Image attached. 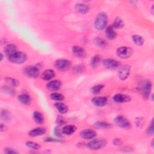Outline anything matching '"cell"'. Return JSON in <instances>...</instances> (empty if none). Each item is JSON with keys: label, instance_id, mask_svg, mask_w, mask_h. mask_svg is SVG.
<instances>
[{"label": "cell", "instance_id": "6da1fadb", "mask_svg": "<svg viewBox=\"0 0 154 154\" xmlns=\"http://www.w3.org/2000/svg\"><path fill=\"white\" fill-rule=\"evenodd\" d=\"M108 16L105 13H100L96 16L94 25L97 30H102L104 29L108 24Z\"/></svg>", "mask_w": 154, "mask_h": 154}, {"label": "cell", "instance_id": "7a4b0ae2", "mask_svg": "<svg viewBox=\"0 0 154 154\" xmlns=\"http://www.w3.org/2000/svg\"><path fill=\"white\" fill-rule=\"evenodd\" d=\"M9 60L13 63L22 64L27 60V55L23 52H16L9 57Z\"/></svg>", "mask_w": 154, "mask_h": 154}, {"label": "cell", "instance_id": "3957f363", "mask_svg": "<svg viewBox=\"0 0 154 154\" xmlns=\"http://www.w3.org/2000/svg\"><path fill=\"white\" fill-rule=\"evenodd\" d=\"M107 144L105 139H96L91 140L87 144V147L90 150H98L104 147Z\"/></svg>", "mask_w": 154, "mask_h": 154}, {"label": "cell", "instance_id": "277c9868", "mask_svg": "<svg viewBox=\"0 0 154 154\" xmlns=\"http://www.w3.org/2000/svg\"><path fill=\"white\" fill-rule=\"evenodd\" d=\"M152 83L149 80H146L142 83L140 87V90L143 96L145 99L149 98L152 90Z\"/></svg>", "mask_w": 154, "mask_h": 154}, {"label": "cell", "instance_id": "5b68a950", "mask_svg": "<svg viewBox=\"0 0 154 154\" xmlns=\"http://www.w3.org/2000/svg\"><path fill=\"white\" fill-rule=\"evenodd\" d=\"M133 53V50L130 47L122 46L117 49V55L122 59H126L129 58Z\"/></svg>", "mask_w": 154, "mask_h": 154}, {"label": "cell", "instance_id": "8992f818", "mask_svg": "<svg viewBox=\"0 0 154 154\" xmlns=\"http://www.w3.org/2000/svg\"><path fill=\"white\" fill-rule=\"evenodd\" d=\"M71 66V62L66 59H59L57 60L55 63V68L61 71L67 70L70 68Z\"/></svg>", "mask_w": 154, "mask_h": 154}, {"label": "cell", "instance_id": "52a82bcc", "mask_svg": "<svg viewBox=\"0 0 154 154\" xmlns=\"http://www.w3.org/2000/svg\"><path fill=\"white\" fill-rule=\"evenodd\" d=\"M114 122L118 126L122 128H129L131 126L129 121L123 116H118L114 119Z\"/></svg>", "mask_w": 154, "mask_h": 154}, {"label": "cell", "instance_id": "ba28073f", "mask_svg": "<svg viewBox=\"0 0 154 154\" xmlns=\"http://www.w3.org/2000/svg\"><path fill=\"white\" fill-rule=\"evenodd\" d=\"M131 70V66L128 65H123L118 70V76L120 80H126L129 73Z\"/></svg>", "mask_w": 154, "mask_h": 154}, {"label": "cell", "instance_id": "9c48e42d", "mask_svg": "<svg viewBox=\"0 0 154 154\" xmlns=\"http://www.w3.org/2000/svg\"><path fill=\"white\" fill-rule=\"evenodd\" d=\"M102 65L105 68L108 69H115L119 68L120 65L118 61L111 59H104L102 61Z\"/></svg>", "mask_w": 154, "mask_h": 154}, {"label": "cell", "instance_id": "30bf717a", "mask_svg": "<svg viewBox=\"0 0 154 154\" xmlns=\"http://www.w3.org/2000/svg\"><path fill=\"white\" fill-rule=\"evenodd\" d=\"M25 73L31 78H36L39 74V69L36 66H28L25 68Z\"/></svg>", "mask_w": 154, "mask_h": 154}, {"label": "cell", "instance_id": "8fae6325", "mask_svg": "<svg viewBox=\"0 0 154 154\" xmlns=\"http://www.w3.org/2000/svg\"><path fill=\"white\" fill-rule=\"evenodd\" d=\"M96 136V132L91 129H86L81 131L80 136L84 139H92Z\"/></svg>", "mask_w": 154, "mask_h": 154}, {"label": "cell", "instance_id": "7c38bea8", "mask_svg": "<svg viewBox=\"0 0 154 154\" xmlns=\"http://www.w3.org/2000/svg\"><path fill=\"white\" fill-rule=\"evenodd\" d=\"M92 102L96 107H104L107 104V98L105 97H95L92 100Z\"/></svg>", "mask_w": 154, "mask_h": 154}, {"label": "cell", "instance_id": "4fadbf2b", "mask_svg": "<svg viewBox=\"0 0 154 154\" xmlns=\"http://www.w3.org/2000/svg\"><path fill=\"white\" fill-rule=\"evenodd\" d=\"M62 86V83L59 80H53L46 84V88L50 91L59 90Z\"/></svg>", "mask_w": 154, "mask_h": 154}, {"label": "cell", "instance_id": "5bb4252c", "mask_svg": "<svg viewBox=\"0 0 154 154\" xmlns=\"http://www.w3.org/2000/svg\"><path fill=\"white\" fill-rule=\"evenodd\" d=\"M72 50L74 55L77 57L83 58L86 55V52L85 49L80 46H74Z\"/></svg>", "mask_w": 154, "mask_h": 154}, {"label": "cell", "instance_id": "9a60e30c", "mask_svg": "<svg viewBox=\"0 0 154 154\" xmlns=\"http://www.w3.org/2000/svg\"><path fill=\"white\" fill-rule=\"evenodd\" d=\"M113 100L117 103H122L125 102H129L131 98L129 96L124 95L122 94H116L113 96Z\"/></svg>", "mask_w": 154, "mask_h": 154}, {"label": "cell", "instance_id": "2e32d148", "mask_svg": "<svg viewBox=\"0 0 154 154\" xmlns=\"http://www.w3.org/2000/svg\"><path fill=\"white\" fill-rule=\"evenodd\" d=\"M75 10L81 14L87 13L90 10V7L88 5L83 3L76 4L75 6Z\"/></svg>", "mask_w": 154, "mask_h": 154}, {"label": "cell", "instance_id": "e0dca14e", "mask_svg": "<svg viewBox=\"0 0 154 154\" xmlns=\"http://www.w3.org/2000/svg\"><path fill=\"white\" fill-rule=\"evenodd\" d=\"M46 130L45 128L43 127H39V128H36L35 129H33L31 130L28 134L29 136L31 137H37V136H41L42 135H44L46 132Z\"/></svg>", "mask_w": 154, "mask_h": 154}, {"label": "cell", "instance_id": "ac0fdd59", "mask_svg": "<svg viewBox=\"0 0 154 154\" xmlns=\"http://www.w3.org/2000/svg\"><path fill=\"white\" fill-rule=\"evenodd\" d=\"M105 37L108 40H113L116 37V32L113 27L109 26L105 29Z\"/></svg>", "mask_w": 154, "mask_h": 154}, {"label": "cell", "instance_id": "d6986e66", "mask_svg": "<svg viewBox=\"0 0 154 154\" xmlns=\"http://www.w3.org/2000/svg\"><path fill=\"white\" fill-rule=\"evenodd\" d=\"M17 100L19 102L26 105H30L31 102V97L28 94H22L19 95L17 97Z\"/></svg>", "mask_w": 154, "mask_h": 154}, {"label": "cell", "instance_id": "ffe728a7", "mask_svg": "<svg viewBox=\"0 0 154 154\" xmlns=\"http://www.w3.org/2000/svg\"><path fill=\"white\" fill-rule=\"evenodd\" d=\"M55 74L54 70H51V69H47L45 70L42 73V78L44 80L46 81H48L51 80L52 78H53L55 76Z\"/></svg>", "mask_w": 154, "mask_h": 154}, {"label": "cell", "instance_id": "44dd1931", "mask_svg": "<svg viewBox=\"0 0 154 154\" xmlns=\"http://www.w3.org/2000/svg\"><path fill=\"white\" fill-rule=\"evenodd\" d=\"M17 50V47L13 44H10V45H8L6 46L5 49H4V52L6 53V54L7 55V56L8 57L12 56V55H13L14 54H15Z\"/></svg>", "mask_w": 154, "mask_h": 154}, {"label": "cell", "instance_id": "7402d4cb", "mask_svg": "<svg viewBox=\"0 0 154 154\" xmlns=\"http://www.w3.org/2000/svg\"><path fill=\"white\" fill-rule=\"evenodd\" d=\"M76 129V128L75 126L72 125H69L65 126L62 129V132L66 135H71L72 134Z\"/></svg>", "mask_w": 154, "mask_h": 154}, {"label": "cell", "instance_id": "603a6c76", "mask_svg": "<svg viewBox=\"0 0 154 154\" xmlns=\"http://www.w3.org/2000/svg\"><path fill=\"white\" fill-rule=\"evenodd\" d=\"M55 107L61 114H65L68 111V107L62 102H57L55 104Z\"/></svg>", "mask_w": 154, "mask_h": 154}, {"label": "cell", "instance_id": "cb8c5ba5", "mask_svg": "<svg viewBox=\"0 0 154 154\" xmlns=\"http://www.w3.org/2000/svg\"><path fill=\"white\" fill-rule=\"evenodd\" d=\"M33 119L38 124H42L44 121V118L42 113L38 111H35L33 113Z\"/></svg>", "mask_w": 154, "mask_h": 154}, {"label": "cell", "instance_id": "d4e9b609", "mask_svg": "<svg viewBox=\"0 0 154 154\" xmlns=\"http://www.w3.org/2000/svg\"><path fill=\"white\" fill-rule=\"evenodd\" d=\"M101 61V56L100 55H95L90 60V66L92 68H96L98 66Z\"/></svg>", "mask_w": 154, "mask_h": 154}, {"label": "cell", "instance_id": "484cf974", "mask_svg": "<svg viewBox=\"0 0 154 154\" xmlns=\"http://www.w3.org/2000/svg\"><path fill=\"white\" fill-rule=\"evenodd\" d=\"M94 126L98 129H108L111 128V125L108 122L103 121H98L96 122L94 125Z\"/></svg>", "mask_w": 154, "mask_h": 154}, {"label": "cell", "instance_id": "4316f807", "mask_svg": "<svg viewBox=\"0 0 154 154\" xmlns=\"http://www.w3.org/2000/svg\"><path fill=\"white\" fill-rule=\"evenodd\" d=\"M124 25L123 21L120 17H116L113 23V27L116 29H121Z\"/></svg>", "mask_w": 154, "mask_h": 154}, {"label": "cell", "instance_id": "83f0119b", "mask_svg": "<svg viewBox=\"0 0 154 154\" xmlns=\"http://www.w3.org/2000/svg\"><path fill=\"white\" fill-rule=\"evenodd\" d=\"M133 42L137 46H142L144 44V40L142 36L139 35H133L132 36Z\"/></svg>", "mask_w": 154, "mask_h": 154}, {"label": "cell", "instance_id": "f1b7e54d", "mask_svg": "<svg viewBox=\"0 0 154 154\" xmlns=\"http://www.w3.org/2000/svg\"><path fill=\"white\" fill-rule=\"evenodd\" d=\"M94 44L100 48H105L107 45V42L103 38L100 37H96L93 41Z\"/></svg>", "mask_w": 154, "mask_h": 154}, {"label": "cell", "instance_id": "f546056e", "mask_svg": "<svg viewBox=\"0 0 154 154\" xmlns=\"http://www.w3.org/2000/svg\"><path fill=\"white\" fill-rule=\"evenodd\" d=\"M1 117L3 121L8 122L11 120V116L9 112L7 110H2L1 112Z\"/></svg>", "mask_w": 154, "mask_h": 154}, {"label": "cell", "instance_id": "4dcf8cb0", "mask_svg": "<svg viewBox=\"0 0 154 154\" xmlns=\"http://www.w3.org/2000/svg\"><path fill=\"white\" fill-rule=\"evenodd\" d=\"M51 98L54 101H60L64 100V96L59 93H52L51 94Z\"/></svg>", "mask_w": 154, "mask_h": 154}, {"label": "cell", "instance_id": "1f68e13d", "mask_svg": "<svg viewBox=\"0 0 154 154\" xmlns=\"http://www.w3.org/2000/svg\"><path fill=\"white\" fill-rule=\"evenodd\" d=\"M25 145L28 147L34 149V150H38V149H40L41 147V146H40L39 144L33 142H27Z\"/></svg>", "mask_w": 154, "mask_h": 154}, {"label": "cell", "instance_id": "d6a6232c", "mask_svg": "<svg viewBox=\"0 0 154 154\" xmlns=\"http://www.w3.org/2000/svg\"><path fill=\"white\" fill-rule=\"evenodd\" d=\"M104 86L101 85V84L94 86H93V87L92 88V89H91L92 93H93L94 94H98V93H100L101 92V91L104 89Z\"/></svg>", "mask_w": 154, "mask_h": 154}, {"label": "cell", "instance_id": "836d02e7", "mask_svg": "<svg viewBox=\"0 0 154 154\" xmlns=\"http://www.w3.org/2000/svg\"><path fill=\"white\" fill-rule=\"evenodd\" d=\"M6 80L9 84H10L12 86L14 87H16L19 85V81L16 79L10 78V77H7Z\"/></svg>", "mask_w": 154, "mask_h": 154}, {"label": "cell", "instance_id": "e575fe53", "mask_svg": "<svg viewBox=\"0 0 154 154\" xmlns=\"http://www.w3.org/2000/svg\"><path fill=\"white\" fill-rule=\"evenodd\" d=\"M84 67L81 65H76L73 67V71L75 73H81L84 71Z\"/></svg>", "mask_w": 154, "mask_h": 154}, {"label": "cell", "instance_id": "d590c367", "mask_svg": "<svg viewBox=\"0 0 154 154\" xmlns=\"http://www.w3.org/2000/svg\"><path fill=\"white\" fill-rule=\"evenodd\" d=\"M153 132H154L153 123V120H152L147 129V134L148 136H152V135L153 134Z\"/></svg>", "mask_w": 154, "mask_h": 154}, {"label": "cell", "instance_id": "8d00e7d4", "mask_svg": "<svg viewBox=\"0 0 154 154\" xmlns=\"http://www.w3.org/2000/svg\"><path fill=\"white\" fill-rule=\"evenodd\" d=\"M5 153L7 154H16L18 153V152L16 151V150H15L14 149H12L11 147H7L6 149H4V150Z\"/></svg>", "mask_w": 154, "mask_h": 154}, {"label": "cell", "instance_id": "74e56055", "mask_svg": "<svg viewBox=\"0 0 154 154\" xmlns=\"http://www.w3.org/2000/svg\"><path fill=\"white\" fill-rule=\"evenodd\" d=\"M57 123L59 125H62L65 123V120L62 117H59L57 119Z\"/></svg>", "mask_w": 154, "mask_h": 154}, {"label": "cell", "instance_id": "f35d334b", "mask_svg": "<svg viewBox=\"0 0 154 154\" xmlns=\"http://www.w3.org/2000/svg\"><path fill=\"white\" fill-rule=\"evenodd\" d=\"M54 134L56 136H58V137H60L61 135H62V132L60 130V129L58 128V127H56L54 129Z\"/></svg>", "mask_w": 154, "mask_h": 154}, {"label": "cell", "instance_id": "ab89813d", "mask_svg": "<svg viewBox=\"0 0 154 154\" xmlns=\"http://www.w3.org/2000/svg\"><path fill=\"white\" fill-rule=\"evenodd\" d=\"M122 143V141L121 139H115L114 140H113V144L116 146H120L121 145V144Z\"/></svg>", "mask_w": 154, "mask_h": 154}, {"label": "cell", "instance_id": "60d3db41", "mask_svg": "<svg viewBox=\"0 0 154 154\" xmlns=\"http://www.w3.org/2000/svg\"><path fill=\"white\" fill-rule=\"evenodd\" d=\"M4 91L6 92V93H9V94H11V93H13V90H12V89H11V88H10V87H4Z\"/></svg>", "mask_w": 154, "mask_h": 154}, {"label": "cell", "instance_id": "b9f144b4", "mask_svg": "<svg viewBox=\"0 0 154 154\" xmlns=\"http://www.w3.org/2000/svg\"><path fill=\"white\" fill-rule=\"evenodd\" d=\"M45 142H60L59 140L52 139V138H47L45 139Z\"/></svg>", "mask_w": 154, "mask_h": 154}, {"label": "cell", "instance_id": "7bdbcfd3", "mask_svg": "<svg viewBox=\"0 0 154 154\" xmlns=\"http://www.w3.org/2000/svg\"><path fill=\"white\" fill-rule=\"evenodd\" d=\"M6 129V127L5 125H4L3 124H1V130L3 131H4Z\"/></svg>", "mask_w": 154, "mask_h": 154}, {"label": "cell", "instance_id": "ee69618b", "mask_svg": "<svg viewBox=\"0 0 154 154\" xmlns=\"http://www.w3.org/2000/svg\"><path fill=\"white\" fill-rule=\"evenodd\" d=\"M3 59V54L1 53V61H2Z\"/></svg>", "mask_w": 154, "mask_h": 154}, {"label": "cell", "instance_id": "f6af8a7d", "mask_svg": "<svg viewBox=\"0 0 154 154\" xmlns=\"http://www.w3.org/2000/svg\"><path fill=\"white\" fill-rule=\"evenodd\" d=\"M151 146L152 147H153V140H152L151 142Z\"/></svg>", "mask_w": 154, "mask_h": 154}, {"label": "cell", "instance_id": "bcb514c9", "mask_svg": "<svg viewBox=\"0 0 154 154\" xmlns=\"http://www.w3.org/2000/svg\"><path fill=\"white\" fill-rule=\"evenodd\" d=\"M152 14H153V6L152 7Z\"/></svg>", "mask_w": 154, "mask_h": 154}]
</instances>
